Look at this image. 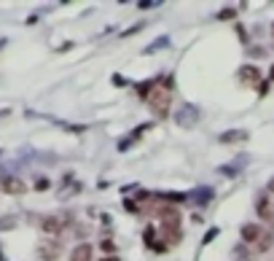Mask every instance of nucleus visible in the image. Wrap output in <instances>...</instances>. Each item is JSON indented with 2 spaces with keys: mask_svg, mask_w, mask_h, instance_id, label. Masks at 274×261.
Segmentation results:
<instances>
[{
  "mask_svg": "<svg viewBox=\"0 0 274 261\" xmlns=\"http://www.w3.org/2000/svg\"><path fill=\"white\" fill-rule=\"evenodd\" d=\"M255 213H258L261 221H266V224H274V205H272L269 194H261L258 200H255Z\"/></svg>",
  "mask_w": 274,
  "mask_h": 261,
  "instance_id": "39448f33",
  "label": "nucleus"
},
{
  "mask_svg": "<svg viewBox=\"0 0 274 261\" xmlns=\"http://www.w3.org/2000/svg\"><path fill=\"white\" fill-rule=\"evenodd\" d=\"M0 189H3V194H14V197H19V194H25V191H27V186L22 183L19 178H14V175H5V178L0 180Z\"/></svg>",
  "mask_w": 274,
  "mask_h": 261,
  "instance_id": "6e6552de",
  "label": "nucleus"
},
{
  "mask_svg": "<svg viewBox=\"0 0 274 261\" xmlns=\"http://www.w3.org/2000/svg\"><path fill=\"white\" fill-rule=\"evenodd\" d=\"M237 76L242 78V84H247V87H255V84L261 81V70L255 65H242L237 70Z\"/></svg>",
  "mask_w": 274,
  "mask_h": 261,
  "instance_id": "9d476101",
  "label": "nucleus"
},
{
  "mask_svg": "<svg viewBox=\"0 0 274 261\" xmlns=\"http://www.w3.org/2000/svg\"><path fill=\"white\" fill-rule=\"evenodd\" d=\"M100 251L108 253V256H113V253H116V245H113V240H102V242H100Z\"/></svg>",
  "mask_w": 274,
  "mask_h": 261,
  "instance_id": "4be33fe9",
  "label": "nucleus"
},
{
  "mask_svg": "<svg viewBox=\"0 0 274 261\" xmlns=\"http://www.w3.org/2000/svg\"><path fill=\"white\" fill-rule=\"evenodd\" d=\"M91 251H94V248H91L89 242H78L70 251V261H91Z\"/></svg>",
  "mask_w": 274,
  "mask_h": 261,
  "instance_id": "4468645a",
  "label": "nucleus"
},
{
  "mask_svg": "<svg viewBox=\"0 0 274 261\" xmlns=\"http://www.w3.org/2000/svg\"><path fill=\"white\" fill-rule=\"evenodd\" d=\"M14 226H16L14 215H3V218H0V232H8V229H14Z\"/></svg>",
  "mask_w": 274,
  "mask_h": 261,
  "instance_id": "412c9836",
  "label": "nucleus"
},
{
  "mask_svg": "<svg viewBox=\"0 0 274 261\" xmlns=\"http://www.w3.org/2000/svg\"><path fill=\"white\" fill-rule=\"evenodd\" d=\"M3 43H5V41H0V49H3Z\"/></svg>",
  "mask_w": 274,
  "mask_h": 261,
  "instance_id": "c9c22d12",
  "label": "nucleus"
},
{
  "mask_svg": "<svg viewBox=\"0 0 274 261\" xmlns=\"http://www.w3.org/2000/svg\"><path fill=\"white\" fill-rule=\"evenodd\" d=\"M188 200L196 202L199 207H204L207 202H213V200H215V189H213V186H196V189L188 194Z\"/></svg>",
  "mask_w": 274,
  "mask_h": 261,
  "instance_id": "0eeeda50",
  "label": "nucleus"
},
{
  "mask_svg": "<svg viewBox=\"0 0 274 261\" xmlns=\"http://www.w3.org/2000/svg\"><path fill=\"white\" fill-rule=\"evenodd\" d=\"M272 245H274V229H266L264 237L258 240V245H255V251H258V253H266V251H272Z\"/></svg>",
  "mask_w": 274,
  "mask_h": 261,
  "instance_id": "2eb2a0df",
  "label": "nucleus"
},
{
  "mask_svg": "<svg viewBox=\"0 0 274 261\" xmlns=\"http://www.w3.org/2000/svg\"><path fill=\"white\" fill-rule=\"evenodd\" d=\"M142 27H145V25L140 22V25H135V27H129V30H124V38H127V35H135V32H137V30H142Z\"/></svg>",
  "mask_w": 274,
  "mask_h": 261,
  "instance_id": "cd10ccee",
  "label": "nucleus"
},
{
  "mask_svg": "<svg viewBox=\"0 0 274 261\" xmlns=\"http://www.w3.org/2000/svg\"><path fill=\"white\" fill-rule=\"evenodd\" d=\"M264 226L261 224H245L242 229H239V234H242V242L245 245H258V240L264 237Z\"/></svg>",
  "mask_w": 274,
  "mask_h": 261,
  "instance_id": "20e7f679",
  "label": "nucleus"
},
{
  "mask_svg": "<svg viewBox=\"0 0 274 261\" xmlns=\"http://www.w3.org/2000/svg\"><path fill=\"white\" fill-rule=\"evenodd\" d=\"M151 129H153V124H151V121H148V124H140V127H137L135 132L129 135V140H132V143H135L137 138H142V135H145V132H151Z\"/></svg>",
  "mask_w": 274,
  "mask_h": 261,
  "instance_id": "6ab92c4d",
  "label": "nucleus"
},
{
  "mask_svg": "<svg viewBox=\"0 0 274 261\" xmlns=\"http://www.w3.org/2000/svg\"><path fill=\"white\" fill-rule=\"evenodd\" d=\"M113 84H116V87H124L127 81H124V76H118V73H116V76H113Z\"/></svg>",
  "mask_w": 274,
  "mask_h": 261,
  "instance_id": "c756f323",
  "label": "nucleus"
},
{
  "mask_svg": "<svg viewBox=\"0 0 274 261\" xmlns=\"http://www.w3.org/2000/svg\"><path fill=\"white\" fill-rule=\"evenodd\" d=\"M272 38H274V25H272Z\"/></svg>",
  "mask_w": 274,
  "mask_h": 261,
  "instance_id": "f704fd0d",
  "label": "nucleus"
},
{
  "mask_svg": "<svg viewBox=\"0 0 274 261\" xmlns=\"http://www.w3.org/2000/svg\"><path fill=\"white\" fill-rule=\"evenodd\" d=\"M175 121H178L180 127H193V124L199 121V111H196L193 105H188V103H186L178 113H175Z\"/></svg>",
  "mask_w": 274,
  "mask_h": 261,
  "instance_id": "423d86ee",
  "label": "nucleus"
},
{
  "mask_svg": "<svg viewBox=\"0 0 274 261\" xmlns=\"http://www.w3.org/2000/svg\"><path fill=\"white\" fill-rule=\"evenodd\" d=\"M151 251H153V253H167V251H169V245L162 240V242H153V245H151Z\"/></svg>",
  "mask_w": 274,
  "mask_h": 261,
  "instance_id": "b1692460",
  "label": "nucleus"
},
{
  "mask_svg": "<svg viewBox=\"0 0 274 261\" xmlns=\"http://www.w3.org/2000/svg\"><path fill=\"white\" fill-rule=\"evenodd\" d=\"M234 16H237V8H234V5H226V8H220L218 19L220 22H228V19H234Z\"/></svg>",
  "mask_w": 274,
  "mask_h": 261,
  "instance_id": "aec40b11",
  "label": "nucleus"
},
{
  "mask_svg": "<svg viewBox=\"0 0 274 261\" xmlns=\"http://www.w3.org/2000/svg\"><path fill=\"white\" fill-rule=\"evenodd\" d=\"M167 46H169V35H162V38H156L151 46H145V54H153V52H159V49H167Z\"/></svg>",
  "mask_w": 274,
  "mask_h": 261,
  "instance_id": "dca6fc26",
  "label": "nucleus"
},
{
  "mask_svg": "<svg viewBox=\"0 0 274 261\" xmlns=\"http://www.w3.org/2000/svg\"><path fill=\"white\" fill-rule=\"evenodd\" d=\"M215 237H218V229H215V226H213V229H210V232H207V234H204L202 245H207V242H213V240H215Z\"/></svg>",
  "mask_w": 274,
  "mask_h": 261,
  "instance_id": "a878e982",
  "label": "nucleus"
},
{
  "mask_svg": "<svg viewBox=\"0 0 274 261\" xmlns=\"http://www.w3.org/2000/svg\"><path fill=\"white\" fill-rule=\"evenodd\" d=\"M124 210H129V213H140V207H137L135 200H124Z\"/></svg>",
  "mask_w": 274,
  "mask_h": 261,
  "instance_id": "393cba45",
  "label": "nucleus"
},
{
  "mask_svg": "<svg viewBox=\"0 0 274 261\" xmlns=\"http://www.w3.org/2000/svg\"><path fill=\"white\" fill-rule=\"evenodd\" d=\"M250 135L245 132V129H226V132L218 135V143L220 145H231V143H242V140H247Z\"/></svg>",
  "mask_w": 274,
  "mask_h": 261,
  "instance_id": "f8f14e48",
  "label": "nucleus"
},
{
  "mask_svg": "<svg viewBox=\"0 0 274 261\" xmlns=\"http://www.w3.org/2000/svg\"><path fill=\"white\" fill-rule=\"evenodd\" d=\"M247 162H250V154H242V156H237V162H231V167H218V173L226 175V178H237L247 167Z\"/></svg>",
  "mask_w": 274,
  "mask_h": 261,
  "instance_id": "1a4fd4ad",
  "label": "nucleus"
},
{
  "mask_svg": "<svg viewBox=\"0 0 274 261\" xmlns=\"http://www.w3.org/2000/svg\"><path fill=\"white\" fill-rule=\"evenodd\" d=\"M237 32H239V41H242V43H247V30H245L242 25L237 27Z\"/></svg>",
  "mask_w": 274,
  "mask_h": 261,
  "instance_id": "c85d7f7f",
  "label": "nucleus"
},
{
  "mask_svg": "<svg viewBox=\"0 0 274 261\" xmlns=\"http://www.w3.org/2000/svg\"><path fill=\"white\" fill-rule=\"evenodd\" d=\"M159 197H162V200H167V202H175V205L188 200V194H180V191H167V194H159Z\"/></svg>",
  "mask_w": 274,
  "mask_h": 261,
  "instance_id": "f3484780",
  "label": "nucleus"
},
{
  "mask_svg": "<svg viewBox=\"0 0 274 261\" xmlns=\"http://www.w3.org/2000/svg\"><path fill=\"white\" fill-rule=\"evenodd\" d=\"M32 189H35V191H49V189H51V180H49V178H38Z\"/></svg>",
  "mask_w": 274,
  "mask_h": 261,
  "instance_id": "5701e85b",
  "label": "nucleus"
},
{
  "mask_svg": "<svg viewBox=\"0 0 274 261\" xmlns=\"http://www.w3.org/2000/svg\"><path fill=\"white\" fill-rule=\"evenodd\" d=\"M269 81H274V65H272V70H269Z\"/></svg>",
  "mask_w": 274,
  "mask_h": 261,
  "instance_id": "72a5a7b5",
  "label": "nucleus"
},
{
  "mask_svg": "<svg viewBox=\"0 0 274 261\" xmlns=\"http://www.w3.org/2000/svg\"><path fill=\"white\" fill-rule=\"evenodd\" d=\"M159 218H162V224H180V210L175 205H164L159 207Z\"/></svg>",
  "mask_w": 274,
  "mask_h": 261,
  "instance_id": "ddd939ff",
  "label": "nucleus"
},
{
  "mask_svg": "<svg viewBox=\"0 0 274 261\" xmlns=\"http://www.w3.org/2000/svg\"><path fill=\"white\" fill-rule=\"evenodd\" d=\"M162 234H164V242H167V245H178L183 240L180 224H162Z\"/></svg>",
  "mask_w": 274,
  "mask_h": 261,
  "instance_id": "9b49d317",
  "label": "nucleus"
},
{
  "mask_svg": "<svg viewBox=\"0 0 274 261\" xmlns=\"http://www.w3.org/2000/svg\"><path fill=\"white\" fill-rule=\"evenodd\" d=\"M169 108H172V92H169V89L159 87L156 92L148 97V111H151L156 118H167L169 116Z\"/></svg>",
  "mask_w": 274,
  "mask_h": 261,
  "instance_id": "f257e3e1",
  "label": "nucleus"
},
{
  "mask_svg": "<svg viewBox=\"0 0 274 261\" xmlns=\"http://www.w3.org/2000/svg\"><path fill=\"white\" fill-rule=\"evenodd\" d=\"M59 256H62V242L59 240L38 242V259H41V261H56Z\"/></svg>",
  "mask_w": 274,
  "mask_h": 261,
  "instance_id": "7ed1b4c3",
  "label": "nucleus"
},
{
  "mask_svg": "<svg viewBox=\"0 0 274 261\" xmlns=\"http://www.w3.org/2000/svg\"><path fill=\"white\" fill-rule=\"evenodd\" d=\"M153 5H159V3H153V0H140V3H137V8H140V11H148V8H153Z\"/></svg>",
  "mask_w": 274,
  "mask_h": 261,
  "instance_id": "bb28decb",
  "label": "nucleus"
},
{
  "mask_svg": "<svg viewBox=\"0 0 274 261\" xmlns=\"http://www.w3.org/2000/svg\"><path fill=\"white\" fill-rule=\"evenodd\" d=\"M266 191H269V194H274V178L269 180V186H266Z\"/></svg>",
  "mask_w": 274,
  "mask_h": 261,
  "instance_id": "2f4dec72",
  "label": "nucleus"
},
{
  "mask_svg": "<svg viewBox=\"0 0 274 261\" xmlns=\"http://www.w3.org/2000/svg\"><path fill=\"white\" fill-rule=\"evenodd\" d=\"M73 221V213H62V215H46L41 218V232L46 234H59L62 229H67V224Z\"/></svg>",
  "mask_w": 274,
  "mask_h": 261,
  "instance_id": "f03ea898",
  "label": "nucleus"
},
{
  "mask_svg": "<svg viewBox=\"0 0 274 261\" xmlns=\"http://www.w3.org/2000/svg\"><path fill=\"white\" fill-rule=\"evenodd\" d=\"M142 242H145V245H153V242H156V226H151V224L145 226V232H142Z\"/></svg>",
  "mask_w": 274,
  "mask_h": 261,
  "instance_id": "a211bd4d",
  "label": "nucleus"
},
{
  "mask_svg": "<svg viewBox=\"0 0 274 261\" xmlns=\"http://www.w3.org/2000/svg\"><path fill=\"white\" fill-rule=\"evenodd\" d=\"M250 54H253V57H264V49L255 46V49H250Z\"/></svg>",
  "mask_w": 274,
  "mask_h": 261,
  "instance_id": "7c9ffc66",
  "label": "nucleus"
},
{
  "mask_svg": "<svg viewBox=\"0 0 274 261\" xmlns=\"http://www.w3.org/2000/svg\"><path fill=\"white\" fill-rule=\"evenodd\" d=\"M102 261H121V259H118V256H105Z\"/></svg>",
  "mask_w": 274,
  "mask_h": 261,
  "instance_id": "473e14b6",
  "label": "nucleus"
}]
</instances>
